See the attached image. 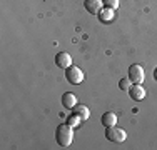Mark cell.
Wrapping results in <instances>:
<instances>
[{"mask_svg": "<svg viewBox=\"0 0 157 150\" xmlns=\"http://www.w3.org/2000/svg\"><path fill=\"white\" fill-rule=\"evenodd\" d=\"M55 140L60 147H69L74 140V130L69 123H62L57 127V132H55Z\"/></svg>", "mask_w": 157, "mask_h": 150, "instance_id": "1", "label": "cell"}, {"mask_svg": "<svg viewBox=\"0 0 157 150\" xmlns=\"http://www.w3.org/2000/svg\"><path fill=\"white\" fill-rule=\"evenodd\" d=\"M105 137H107V140L114 142V144H122L127 138V133H125V130L119 129L117 125H112V127H107Z\"/></svg>", "mask_w": 157, "mask_h": 150, "instance_id": "2", "label": "cell"}, {"mask_svg": "<svg viewBox=\"0 0 157 150\" xmlns=\"http://www.w3.org/2000/svg\"><path fill=\"white\" fill-rule=\"evenodd\" d=\"M129 78L132 84H142V82L145 80V70L144 67L139 65V63H134V65H130L129 69Z\"/></svg>", "mask_w": 157, "mask_h": 150, "instance_id": "3", "label": "cell"}, {"mask_svg": "<svg viewBox=\"0 0 157 150\" xmlns=\"http://www.w3.org/2000/svg\"><path fill=\"white\" fill-rule=\"evenodd\" d=\"M65 78L72 85H78V84L84 82V72H82L78 67H72V65H70L69 69H65Z\"/></svg>", "mask_w": 157, "mask_h": 150, "instance_id": "4", "label": "cell"}, {"mask_svg": "<svg viewBox=\"0 0 157 150\" xmlns=\"http://www.w3.org/2000/svg\"><path fill=\"white\" fill-rule=\"evenodd\" d=\"M55 65L60 67V69H69L72 65V57L67 52H60V54L55 55Z\"/></svg>", "mask_w": 157, "mask_h": 150, "instance_id": "5", "label": "cell"}, {"mask_svg": "<svg viewBox=\"0 0 157 150\" xmlns=\"http://www.w3.org/2000/svg\"><path fill=\"white\" fill-rule=\"evenodd\" d=\"M102 5H104L102 0H85L84 2L85 10L90 12V13H94V15H99V12L102 10Z\"/></svg>", "mask_w": 157, "mask_h": 150, "instance_id": "6", "label": "cell"}, {"mask_svg": "<svg viewBox=\"0 0 157 150\" xmlns=\"http://www.w3.org/2000/svg\"><path fill=\"white\" fill-rule=\"evenodd\" d=\"M129 95H130V99H134V100H142L145 97V90H144V87H142L140 84H136V85L130 87Z\"/></svg>", "mask_w": 157, "mask_h": 150, "instance_id": "7", "label": "cell"}, {"mask_svg": "<svg viewBox=\"0 0 157 150\" xmlns=\"http://www.w3.org/2000/svg\"><path fill=\"white\" fill-rule=\"evenodd\" d=\"M62 105L65 108H74L77 105V97L72 92H65L62 95Z\"/></svg>", "mask_w": 157, "mask_h": 150, "instance_id": "8", "label": "cell"}, {"mask_svg": "<svg viewBox=\"0 0 157 150\" xmlns=\"http://www.w3.org/2000/svg\"><path fill=\"white\" fill-rule=\"evenodd\" d=\"M100 122H102V125H105V127L117 125V115H115L114 112H105V114L100 117Z\"/></svg>", "mask_w": 157, "mask_h": 150, "instance_id": "9", "label": "cell"}, {"mask_svg": "<svg viewBox=\"0 0 157 150\" xmlns=\"http://www.w3.org/2000/svg\"><path fill=\"white\" fill-rule=\"evenodd\" d=\"M74 112L80 117L82 120H87L89 117H90V112H89V107H85V105H75V107L72 108Z\"/></svg>", "mask_w": 157, "mask_h": 150, "instance_id": "10", "label": "cell"}, {"mask_svg": "<svg viewBox=\"0 0 157 150\" xmlns=\"http://www.w3.org/2000/svg\"><path fill=\"white\" fill-rule=\"evenodd\" d=\"M99 18H100V22H110L112 18H114V9H104V10H100L99 12Z\"/></svg>", "mask_w": 157, "mask_h": 150, "instance_id": "11", "label": "cell"}, {"mask_svg": "<svg viewBox=\"0 0 157 150\" xmlns=\"http://www.w3.org/2000/svg\"><path fill=\"white\" fill-rule=\"evenodd\" d=\"M82 122H84V120H82V118L78 117L77 114H75V112H74L72 115H69V117H67V122H65V123H69V125H70V127H72V129H74V127H78V125H80Z\"/></svg>", "mask_w": 157, "mask_h": 150, "instance_id": "12", "label": "cell"}, {"mask_svg": "<svg viewBox=\"0 0 157 150\" xmlns=\"http://www.w3.org/2000/svg\"><path fill=\"white\" fill-rule=\"evenodd\" d=\"M130 84H132L130 78H122V80L119 82V88L124 90V92H129V90H130Z\"/></svg>", "mask_w": 157, "mask_h": 150, "instance_id": "13", "label": "cell"}, {"mask_svg": "<svg viewBox=\"0 0 157 150\" xmlns=\"http://www.w3.org/2000/svg\"><path fill=\"white\" fill-rule=\"evenodd\" d=\"M102 2H104V5H107L109 9H114V10L119 7V0H102Z\"/></svg>", "mask_w": 157, "mask_h": 150, "instance_id": "14", "label": "cell"}, {"mask_svg": "<svg viewBox=\"0 0 157 150\" xmlns=\"http://www.w3.org/2000/svg\"><path fill=\"white\" fill-rule=\"evenodd\" d=\"M154 77H155V80H157V69L154 70Z\"/></svg>", "mask_w": 157, "mask_h": 150, "instance_id": "15", "label": "cell"}]
</instances>
